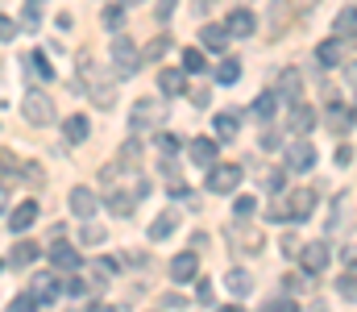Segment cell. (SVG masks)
Masks as SVG:
<instances>
[{
    "instance_id": "18",
    "label": "cell",
    "mask_w": 357,
    "mask_h": 312,
    "mask_svg": "<svg viewBox=\"0 0 357 312\" xmlns=\"http://www.w3.org/2000/svg\"><path fill=\"white\" fill-rule=\"evenodd\" d=\"M21 63H25V71H29L33 80H42V84H50V80H54V67H50V59H42V54H25Z\"/></svg>"
},
{
    "instance_id": "54",
    "label": "cell",
    "mask_w": 357,
    "mask_h": 312,
    "mask_svg": "<svg viewBox=\"0 0 357 312\" xmlns=\"http://www.w3.org/2000/svg\"><path fill=\"white\" fill-rule=\"evenodd\" d=\"M208 4H212V0H195V8H208Z\"/></svg>"
},
{
    "instance_id": "22",
    "label": "cell",
    "mask_w": 357,
    "mask_h": 312,
    "mask_svg": "<svg viewBox=\"0 0 357 312\" xmlns=\"http://www.w3.org/2000/svg\"><path fill=\"white\" fill-rule=\"evenodd\" d=\"M63 133H67V142H84V138L91 133L88 117H79V112H75V117H67V121H63Z\"/></svg>"
},
{
    "instance_id": "49",
    "label": "cell",
    "mask_w": 357,
    "mask_h": 312,
    "mask_svg": "<svg viewBox=\"0 0 357 312\" xmlns=\"http://www.w3.org/2000/svg\"><path fill=\"white\" fill-rule=\"evenodd\" d=\"M282 254H299V237H282Z\"/></svg>"
},
{
    "instance_id": "44",
    "label": "cell",
    "mask_w": 357,
    "mask_h": 312,
    "mask_svg": "<svg viewBox=\"0 0 357 312\" xmlns=\"http://www.w3.org/2000/svg\"><path fill=\"white\" fill-rule=\"evenodd\" d=\"M67 296H71V300L88 296V283H84V279H71V283H67Z\"/></svg>"
},
{
    "instance_id": "26",
    "label": "cell",
    "mask_w": 357,
    "mask_h": 312,
    "mask_svg": "<svg viewBox=\"0 0 357 312\" xmlns=\"http://www.w3.org/2000/svg\"><path fill=\"white\" fill-rule=\"evenodd\" d=\"M354 34H357L354 8H341V17H337V38H341V42H354Z\"/></svg>"
},
{
    "instance_id": "4",
    "label": "cell",
    "mask_w": 357,
    "mask_h": 312,
    "mask_svg": "<svg viewBox=\"0 0 357 312\" xmlns=\"http://www.w3.org/2000/svg\"><path fill=\"white\" fill-rule=\"evenodd\" d=\"M162 112H167V108L158 101H137L133 112H129V129H133V133H146V129H154V125L162 121Z\"/></svg>"
},
{
    "instance_id": "1",
    "label": "cell",
    "mask_w": 357,
    "mask_h": 312,
    "mask_svg": "<svg viewBox=\"0 0 357 312\" xmlns=\"http://www.w3.org/2000/svg\"><path fill=\"white\" fill-rule=\"evenodd\" d=\"M108 59H112V71H116V80H133V75H137V67H142V50H137L129 38H112V46H108Z\"/></svg>"
},
{
    "instance_id": "41",
    "label": "cell",
    "mask_w": 357,
    "mask_h": 312,
    "mask_svg": "<svg viewBox=\"0 0 357 312\" xmlns=\"http://www.w3.org/2000/svg\"><path fill=\"white\" fill-rule=\"evenodd\" d=\"M84 242H88V246H100V242H104V229L88 221V229H84Z\"/></svg>"
},
{
    "instance_id": "6",
    "label": "cell",
    "mask_w": 357,
    "mask_h": 312,
    "mask_svg": "<svg viewBox=\"0 0 357 312\" xmlns=\"http://www.w3.org/2000/svg\"><path fill=\"white\" fill-rule=\"evenodd\" d=\"M282 205H287V221H307V216L316 212V192H312V188H299V192H291Z\"/></svg>"
},
{
    "instance_id": "3",
    "label": "cell",
    "mask_w": 357,
    "mask_h": 312,
    "mask_svg": "<svg viewBox=\"0 0 357 312\" xmlns=\"http://www.w3.org/2000/svg\"><path fill=\"white\" fill-rule=\"evenodd\" d=\"M21 108H25V121H29V125H54V121H59L54 101H50V96H42V92H29Z\"/></svg>"
},
{
    "instance_id": "45",
    "label": "cell",
    "mask_w": 357,
    "mask_h": 312,
    "mask_svg": "<svg viewBox=\"0 0 357 312\" xmlns=\"http://www.w3.org/2000/svg\"><path fill=\"white\" fill-rule=\"evenodd\" d=\"M195 292H199V304H208V309H212V300H216V296H212V283H208V279H199V288H195Z\"/></svg>"
},
{
    "instance_id": "24",
    "label": "cell",
    "mask_w": 357,
    "mask_h": 312,
    "mask_svg": "<svg viewBox=\"0 0 357 312\" xmlns=\"http://www.w3.org/2000/svg\"><path fill=\"white\" fill-rule=\"evenodd\" d=\"M225 288H229L233 296H241V300H245V296L254 292V279H250L245 271H229V279H225Z\"/></svg>"
},
{
    "instance_id": "12",
    "label": "cell",
    "mask_w": 357,
    "mask_h": 312,
    "mask_svg": "<svg viewBox=\"0 0 357 312\" xmlns=\"http://www.w3.org/2000/svg\"><path fill=\"white\" fill-rule=\"evenodd\" d=\"M33 221H38V205H33V200H21V205L8 212V229H13V233H25Z\"/></svg>"
},
{
    "instance_id": "13",
    "label": "cell",
    "mask_w": 357,
    "mask_h": 312,
    "mask_svg": "<svg viewBox=\"0 0 357 312\" xmlns=\"http://www.w3.org/2000/svg\"><path fill=\"white\" fill-rule=\"evenodd\" d=\"M216 150H220V142H208V138H195V142L187 146V154H191L195 167H212V163H216Z\"/></svg>"
},
{
    "instance_id": "50",
    "label": "cell",
    "mask_w": 357,
    "mask_h": 312,
    "mask_svg": "<svg viewBox=\"0 0 357 312\" xmlns=\"http://www.w3.org/2000/svg\"><path fill=\"white\" fill-rule=\"evenodd\" d=\"M0 171H17V163H13V154H8V150H0Z\"/></svg>"
},
{
    "instance_id": "33",
    "label": "cell",
    "mask_w": 357,
    "mask_h": 312,
    "mask_svg": "<svg viewBox=\"0 0 357 312\" xmlns=\"http://www.w3.org/2000/svg\"><path fill=\"white\" fill-rule=\"evenodd\" d=\"M178 146H183V138L178 133H158V150L171 158V154H178Z\"/></svg>"
},
{
    "instance_id": "46",
    "label": "cell",
    "mask_w": 357,
    "mask_h": 312,
    "mask_svg": "<svg viewBox=\"0 0 357 312\" xmlns=\"http://www.w3.org/2000/svg\"><path fill=\"white\" fill-rule=\"evenodd\" d=\"M354 163V146H337V167H349Z\"/></svg>"
},
{
    "instance_id": "7",
    "label": "cell",
    "mask_w": 357,
    "mask_h": 312,
    "mask_svg": "<svg viewBox=\"0 0 357 312\" xmlns=\"http://www.w3.org/2000/svg\"><path fill=\"white\" fill-rule=\"evenodd\" d=\"M299 254H303V271H307V275H320V271L333 262V250H328V242H307Z\"/></svg>"
},
{
    "instance_id": "35",
    "label": "cell",
    "mask_w": 357,
    "mask_h": 312,
    "mask_svg": "<svg viewBox=\"0 0 357 312\" xmlns=\"http://www.w3.org/2000/svg\"><path fill=\"white\" fill-rule=\"evenodd\" d=\"M183 71H204V50H183Z\"/></svg>"
},
{
    "instance_id": "52",
    "label": "cell",
    "mask_w": 357,
    "mask_h": 312,
    "mask_svg": "<svg viewBox=\"0 0 357 312\" xmlns=\"http://www.w3.org/2000/svg\"><path fill=\"white\" fill-rule=\"evenodd\" d=\"M274 146H282V142H278V133H262V150H274Z\"/></svg>"
},
{
    "instance_id": "21",
    "label": "cell",
    "mask_w": 357,
    "mask_h": 312,
    "mask_svg": "<svg viewBox=\"0 0 357 312\" xmlns=\"http://www.w3.org/2000/svg\"><path fill=\"white\" fill-rule=\"evenodd\" d=\"M33 296H38V304H54V300H59V279H54V275H38Z\"/></svg>"
},
{
    "instance_id": "25",
    "label": "cell",
    "mask_w": 357,
    "mask_h": 312,
    "mask_svg": "<svg viewBox=\"0 0 357 312\" xmlns=\"http://www.w3.org/2000/svg\"><path fill=\"white\" fill-rule=\"evenodd\" d=\"M158 88H162V96H183L187 80H183V71H162L158 75Z\"/></svg>"
},
{
    "instance_id": "39",
    "label": "cell",
    "mask_w": 357,
    "mask_h": 312,
    "mask_svg": "<svg viewBox=\"0 0 357 312\" xmlns=\"http://www.w3.org/2000/svg\"><path fill=\"white\" fill-rule=\"evenodd\" d=\"M175 0H158V8H154V17H158V21H171V17H175Z\"/></svg>"
},
{
    "instance_id": "29",
    "label": "cell",
    "mask_w": 357,
    "mask_h": 312,
    "mask_svg": "<svg viewBox=\"0 0 357 312\" xmlns=\"http://www.w3.org/2000/svg\"><path fill=\"white\" fill-rule=\"evenodd\" d=\"M274 108H278V96H274V92H262V96L254 101V117H258V121H270Z\"/></svg>"
},
{
    "instance_id": "43",
    "label": "cell",
    "mask_w": 357,
    "mask_h": 312,
    "mask_svg": "<svg viewBox=\"0 0 357 312\" xmlns=\"http://www.w3.org/2000/svg\"><path fill=\"white\" fill-rule=\"evenodd\" d=\"M266 309H270V312H299V304H295V300H287V296H282V300H270Z\"/></svg>"
},
{
    "instance_id": "2",
    "label": "cell",
    "mask_w": 357,
    "mask_h": 312,
    "mask_svg": "<svg viewBox=\"0 0 357 312\" xmlns=\"http://www.w3.org/2000/svg\"><path fill=\"white\" fill-rule=\"evenodd\" d=\"M237 188H241V167H233V163H212L208 167V192L225 196V192H237Z\"/></svg>"
},
{
    "instance_id": "30",
    "label": "cell",
    "mask_w": 357,
    "mask_h": 312,
    "mask_svg": "<svg viewBox=\"0 0 357 312\" xmlns=\"http://www.w3.org/2000/svg\"><path fill=\"white\" fill-rule=\"evenodd\" d=\"M91 275H96V283H108V279L116 275V262H112V258H96V262H91Z\"/></svg>"
},
{
    "instance_id": "27",
    "label": "cell",
    "mask_w": 357,
    "mask_h": 312,
    "mask_svg": "<svg viewBox=\"0 0 357 312\" xmlns=\"http://www.w3.org/2000/svg\"><path fill=\"white\" fill-rule=\"evenodd\" d=\"M241 80V59H225L216 67V84H237Z\"/></svg>"
},
{
    "instance_id": "38",
    "label": "cell",
    "mask_w": 357,
    "mask_h": 312,
    "mask_svg": "<svg viewBox=\"0 0 357 312\" xmlns=\"http://www.w3.org/2000/svg\"><path fill=\"white\" fill-rule=\"evenodd\" d=\"M282 188H287V171H274V175L266 179V192H270V196H278Z\"/></svg>"
},
{
    "instance_id": "15",
    "label": "cell",
    "mask_w": 357,
    "mask_h": 312,
    "mask_svg": "<svg viewBox=\"0 0 357 312\" xmlns=\"http://www.w3.org/2000/svg\"><path fill=\"white\" fill-rule=\"evenodd\" d=\"M225 29H229V38H250V34L258 29V21H254V13H250V8H237V13L229 17V25H225Z\"/></svg>"
},
{
    "instance_id": "23",
    "label": "cell",
    "mask_w": 357,
    "mask_h": 312,
    "mask_svg": "<svg viewBox=\"0 0 357 312\" xmlns=\"http://www.w3.org/2000/svg\"><path fill=\"white\" fill-rule=\"evenodd\" d=\"M33 258H38V246L33 242H17L13 254H8V267H29Z\"/></svg>"
},
{
    "instance_id": "16",
    "label": "cell",
    "mask_w": 357,
    "mask_h": 312,
    "mask_svg": "<svg viewBox=\"0 0 357 312\" xmlns=\"http://www.w3.org/2000/svg\"><path fill=\"white\" fill-rule=\"evenodd\" d=\"M199 42H204L212 54H225V46H229V29H225V25H204V29H199Z\"/></svg>"
},
{
    "instance_id": "32",
    "label": "cell",
    "mask_w": 357,
    "mask_h": 312,
    "mask_svg": "<svg viewBox=\"0 0 357 312\" xmlns=\"http://www.w3.org/2000/svg\"><path fill=\"white\" fill-rule=\"evenodd\" d=\"M337 292H341V296H345L349 304L357 300V279H354V267H349V271H345V275L337 279Z\"/></svg>"
},
{
    "instance_id": "48",
    "label": "cell",
    "mask_w": 357,
    "mask_h": 312,
    "mask_svg": "<svg viewBox=\"0 0 357 312\" xmlns=\"http://www.w3.org/2000/svg\"><path fill=\"white\" fill-rule=\"evenodd\" d=\"M282 4H287L291 13H312V4H316V0H282Z\"/></svg>"
},
{
    "instance_id": "14",
    "label": "cell",
    "mask_w": 357,
    "mask_h": 312,
    "mask_svg": "<svg viewBox=\"0 0 357 312\" xmlns=\"http://www.w3.org/2000/svg\"><path fill=\"white\" fill-rule=\"evenodd\" d=\"M299 88H303L299 71H295V67H287V71L278 75V92H274V96H278V101H287V104H295V101H299Z\"/></svg>"
},
{
    "instance_id": "10",
    "label": "cell",
    "mask_w": 357,
    "mask_h": 312,
    "mask_svg": "<svg viewBox=\"0 0 357 312\" xmlns=\"http://www.w3.org/2000/svg\"><path fill=\"white\" fill-rule=\"evenodd\" d=\"M50 262H54L59 271H79V262H84V258H79V250H75V246L54 242V246H50Z\"/></svg>"
},
{
    "instance_id": "11",
    "label": "cell",
    "mask_w": 357,
    "mask_h": 312,
    "mask_svg": "<svg viewBox=\"0 0 357 312\" xmlns=\"http://www.w3.org/2000/svg\"><path fill=\"white\" fill-rule=\"evenodd\" d=\"M312 129H316V112H312V104L295 101V108H291V133H295V138H307Z\"/></svg>"
},
{
    "instance_id": "28",
    "label": "cell",
    "mask_w": 357,
    "mask_h": 312,
    "mask_svg": "<svg viewBox=\"0 0 357 312\" xmlns=\"http://www.w3.org/2000/svg\"><path fill=\"white\" fill-rule=\"evenodd\" d=\"M328 125H333V129H341V133H349V129H354V112H349L345 104H337V108L328 112Z\"/></svg>"
},
{
    "instance_id": "55",
    "label": "cell",
    "mask_w": 357,
    "mask_h": 312,
    "mask_svg": "<svg viewBox=\"0 0 357 312\" xmlns=\"http://www.w3.org/2000/svg\"><path fill=\"white\" fill-rule=\"evenodd\" d=\"M0 271H4V262H0Z\"/></svg>"
},
{
    "instance_id": "8",
    "label": "cell",
    "mask_w": 357,
    "mask_h": 312,
    "mask_svg": "<svg viewBox=\"0 0 357 312\" xmlns=\"http://www.w3.org/2000/svg\"><path fill=\"white\" fill-rule=\"evenodd\" d=\"M195 275H199V254L195 250H183V254L171 258V279L175 283H191Z\"/></svg>"
},
{
    "instance_id": "34",
    "label": "cell",
    "mask_w": 357,
    "mask_h": 312,
    "mask_svg": "<svg viewBox=\"0 0 357 312\" xmlns=\"http://www.w3.org/2000/svg\"><path fill=\"white\" fill-rule=\"evenodd\" d=\"M167 50H171V38H154V42L142 50V59H162Z\"/></svg>"
},
{
    "instance_id": "5",
    "label": "cell",
    "mask_w": 357,
    "mask_h": 312,
    "mask_svg": "<svg viewBox=\"0 0 357 312\" xmlns=\"http://www.w3.org/2000/svg\"><path fill=\"white\" fill-rule=\"evenodd\" d=\"M312 167H316V146H312L307 138L291 142V146H287V171L303 175V171H312Z\"/></svg>"
},
{
    "instance_id": "47",
    "label": "cell",
    "mask_w": 357,
    "mask_h": 312,
    "mask_svg": "<svg viewBox=\"0 0 357 312\" xmlns=\"http://www.w3.org/2000/svg\"><path fill=\"white\" fill-rule=\"evenodd\" d=\"M266 216H270V221H287V205H282V200H274V205L266 208Z\"/></svg>"
},
{
    "instance_id": "19",
    "label": "cell",
    "mask_w": 357,
    "mask_h": 312,
    "mask_svg": "<svg viewBox=\"0 0 357 312\" xmlns=\"http://www.w3.org/2000/svg\"><path fill=\"white\" fill-rule=\"evenodd\" d=\"M341 54H345V46H341V38H333V42H320V50H316V59H320V67H341Z\"/></svg>"
},
{
    "instance_id": "9",
    "label": "cell",
    "mask_w": 357,
    "mask_h": 312,
    "mask_svg": "<svg viewBox=\"0 0 357 312\" xmlns=\"http://www.w3.org/2000/svg\"><path fill=\"white\" fill-rule=\"evenodd\" d=\"M67 205H71V212H75L79 221H91V216H96V208H100V200H96V192H91V188H71V200H67Z\"/></svg>"
},
{
    "instance_id": "36",
    "label": "cell",
    "mask_w": 357,
    "mask_h": 312,
    "mask_svg": "<svg viewBox=\"0 0 357 312\" xmlns=\"http://www.w3.org/2000/svg\"><path fill=\"white\" fill-rule=\"evenodd\" d=\"M33 309H38V296H33V292H21V296L8 304V312H33Z\"/></svg>"
},
{
    "instance_id": "17",
    "label": "cell",
    "mask_w": 357,
    "mask_h": 312,
    "mask_svg": "<svg viewBox=\"0 0 357 312\" xmlns=\"http://www.w3.org/2000/svg\"><path fill=\"white\" fill-rule=\"evenodd\" d=\"M175 229H178V212H175V208H167V212L150 225V242H167Z\"/></svg>"
},
{
    "instance_id": "42",
    "label": "cell",
    "mask_w": 357,
    "mask_h": 312,
    "mask_svg": "<svg viewBox=\"0 0 357 312\" xmlns=\"http://www.w3.org/2000/svg\"><path fill=\"white\" fill-rule=\"evenodd\" d=\"M13 38H17V21L0 17V42H13Z\"/></svg>"
},
{
    "instance_id": "53",
    "label": "cell",
    "mask_w": 357,
    "mask_h": 312,
    "mask_svg": "<svg viewBox=\"0 0 357 312\" xmlns=\"http://www.w3.org/2000/svg\"><path fill=\"white\" fill-rule=\"evenodd\" d=\"M4 212H8V188L0 184V216H4Z\"/></svg>"
},
{
    "instance_id": "51",
    "label": "cell",
    "mask_w": 357,
    "mask_h": 312,
    "mask_svg": "<svg viewBox=\"0 0 357 312\" xmlns=\"http://www.w3.org/2000/svg\"><path fill=\"white\" fill-rule=\"evenodd\" d=\"M162 309H187V300H178V296H162Z\"/></svg>"
},
{
    "instance_id": "40",
    "label": "cell",
    "mask_w": 357,
    "mask_h": 312,
    "mask_svg": "<svg viewBox=\"0 0 357 312\" xmlns=\"http://www.w3.org/2000/svg\"><path fill=\"white\" fill-rule=\"evenodd\" d=\"M254 196H237V205H233V212H237V216H250V212H254Z\"/></svg>"
},
{
    "instance_id": "37",
    "label": "cell",
    "mask_w": 357,
    "mask_h": 312,
    "mask_svg": "<svg viewBox=\"0 0 357 312\" xmlns=\"http://www.w3.org/2000/svg\"><path fill=\"white\" fill-rule=\"evenodd\" d=\"M104 25H108V29H121V25H125V13H121V4L104 8Z\"/></svg>"
},
{
    "instance_id": "20",
    "label": "cell",
    "mask_w": 357,
    "mask_h": 312,
    "mask_svg": "<svg viewBox=\"0 0 357 312\" xmlns=\"http://www.w3.org/2000/svg\"><path fill=\"white\" fill-rule=\"evenodd\" d=\"M237 129H241V112H220V117H216V138H220V142H233Z\"/></svg>"
},
{
    "instance_id": "31",
    "label": "cell",
    "mask_w": 357,
    "mask_h": 312,
    "mask_svg": "<svg viewBox=\"0 0 357 312\" xmlns=\"http://www.w3.org/2000/svg\"><path fill=\"white\" fill-rule=\"evenodd\" d=\"M133 205H137V196H129V192H116V196L108 200V208H112L116 216H129V212H133Z\"/></svg>"
}]
</instances>
